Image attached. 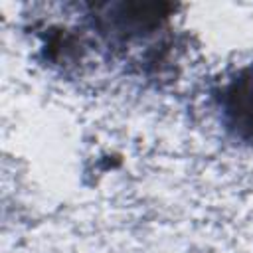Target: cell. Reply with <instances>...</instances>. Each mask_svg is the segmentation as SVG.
Returning <instances> with one entry per match:
<instances>
[{"instance_id": "6da1fadb", "label": "cell", "mask_w": 253, "mask_h": 253, "mask_svg": "<svg viewBox=\"0 0 253 253\" xmlns=\"http://www.w3.org/2000/svg\"><path fill=\"white\" fill-rule=\"evenodd\" d=\"M221 113L227 128L243 142L253 144V63L225 85Z\"/></svg>"}]
</instances>
